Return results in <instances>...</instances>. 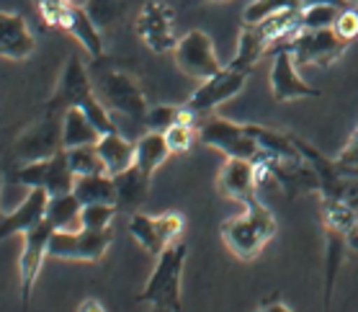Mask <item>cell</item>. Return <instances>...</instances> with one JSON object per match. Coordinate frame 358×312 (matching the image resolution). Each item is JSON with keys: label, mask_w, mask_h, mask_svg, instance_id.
Listing matches in <instances>:
<instances>
[{"label": "cell", "mask_w": 358, "mask_h": 312, "mask_svg": "<svg viewBox=\"0 0 358 312\" xmlns=\"http://www.w3.org/2000/svg\"><path fill=\"white\" fill-rule=\"evenodd\" d=\"M276 217L261 199L243 206V212L222 222V240L240 261H252L263 246L276 235Z\"/></svg>", "instance_id": "obj_2"}, {"label": "cell", "mask_w": 358, "mask_h": 312, "mask_svg": "<svg viewBox=\"0 0 358 312\" xmlns=\"http://www.w3.org/2000/svg\"><path fill=\"white\" fill-rule=\"evenodd\" d=\"M93 85H96L98 99L106 104L111 114H122L131 122L142 124L150 106H147L142 85L137 83L134 75H129L127 70H119V67H103L101 73H96Z\"/></svg>", "instance_id": "obj_4"}, {"label": "cell", "mask_w": 358, "mask_h": 312, "mask_svg": "<svg viewBox=\"0 0 358 312\" xmlns=\"http://www.w3.org/2000/svg\"><path fill=\"white\" fill-rule=\"evenodd\" d=\"M73 194L80 204H116V181L108 173H93L75 178Z\"/></svg>", "instance_id": "obj_24"}, {"label": "cell", "mask_w": 358, "mask_h": 312, "mask_svg": "<svg viewBox=\"0 0 358 312\" xmlns=\"http://www.w3.org/2000/svg\"><path fill=\"white\" fill-rule=\"evenodd\" d=\"M312 3H338L345 6V0H252L243 10V24H261L263 18L276 13V10H301Z\"/></svg>", "instance_id": "obj_26"}, {"label": "cell", "mask_w": 358, "mask_h": 312, "mask_svg": "<svg viewBox=\"0 0 358 312\" xmlns=\"http://www.w3.org/2000/svg\"><path fill=\"white\" fill-rule=\"evenodd\" d=\"M245 83H248V73H240V70H232V67H222L217 75L206 78V80H199V88L191 93L186 106L194 114L214 111L222 104H227L229 99H235L237 93L245 88Z\"/></svg>", "instance_id": "obj_14"}, {"label": "cell", "mask_w": 358, "mask_h": 312, "mask_svg": "<svg viewBox=\"0 0 358 312\" xmlns=\"http://www.w3.org/2000/svg\"><path fill=\"white\" fill-rule=\"evenodd\" d=\"M335 34L341 36L343 41H353L358 36V8L356 6H345V8L338 13V18H335Z\"/></svg>", "instance_id": "obj_36"}, {"label": "cell", "mask_w": 358, "mask_h": 312, "mask_svg": "<svg viewBox=\"0 0 358 312\" xmlns=\"http://www.w3.org/2000/svg\"><path fill=\"white\" fill-rule=\"evenodd\" d=\"M194 111L191 108H180V106H168V104H157V106H150L147 108L145 119H142V124H145L147 132H168L173 127V124L178 122H194Z\"/></svg>", "instance_id": "obj_28"}, {"label": "cell", "mask_w": 358, "mask_h": 312, "mask_svg": "<svg viewBox=\"0 0 358 312\" xmlns=\"http://www.w3.org/2000/svg\"><path fill=\"white\" fill-rule=\"evenodd\" d=\"M83 204L75 194H59L49 197L47 201V222L55 230H80Z\"/></svg>", "instance_id": "obj_25"}, {"label": "cell", "mask_w": 358, "mask_h": 312, "mask_svg": "<svg viewBox=\"0 0 358 312\" xmlns=\"http://www.w3.org/2000/svg\"><path fill=\"white\" fill-rule=\"evenodd\" d=\"M96 150L101 155V163H103V171L108 176H122L124 171H129L134 165V142H129L127 137H122L119 132H106L101 134V140L96 142Z\"/></svg>", "instance_id": "obj_19"}, {"label": "cell", "mask_w": 358, "mask_h": 312, "mask_svg": "<svg viewBox=\"0 0 358 312\" xmlns=\"http://www.w3.org/2000/svg\"><path fill=\"white\" fill-rule=\"evenodd\" d=\"M286 47L292 50L301 70V67H330L348 50V41H343L335 29H299Z\"/></svg>", "instance_id": "obj_6"}, {"label": "cell", "mask_w": 358, "mask_h": 312, "mask_svg": "<svg viewBox=\"0 0 358 312\" xmlns=\"http://www.w3.org/2000/svg\"><path fill=\"white\" fill-rule=\"evenodd\" d=\"M255 312H294L289 304H284L281 299H276V297H271V299H266V302L258 307Z\"/></svg>", "instance_id": "obj_38"}, {"label": "cell", "mask_w": 358, "mask_h": 312, "mask_svg": "<svg viewBox=\"0 0 358 312\" xmlns=\"http://www.w3.org/2000/svg\"><path fill=\"white\" fill-rule=\"evenodd\" d=\"M0 194H3V171H0ZM3 214V212H0Z\"/></svg>", "instance_id": "obj_41"}, {"label": "cell", "mask_w": 358, "mask_h": 312, "mask_svg": "<svg viewBox=\"0 0 358 312\" xmlns=\"http://www.w3.org/2000/svg\"><path fill=\"white\" fill-rule=\"evenodd\" d=\"M70 108H80L90 116V122L96 124L101 134L106 132H119L114 124V116L106 108V104L98 99L96 85L90 80L88 70L83 65V59L78 55H70L62 67V75H59L57 85H55V93L49 96V101L44 104V111L49 114L62 116Z\"/></svg>", "instance_id": "obj_1"}, {"label": "cell", "mask_w": 358, "mask_h": 312, "mask_svg": "<svg viewBox=\"0 0 358 312\" xmlns=\"http://www.w3.org/2000/svg\"><path fill=\"white\" fill-rule=\"evenodd\" d=\"M134 165H137L139 171L145 173V176H155V171L160 165L171 157V148H168V142H165V134L163 132H147L142 134L137 142H134Z\"/></svg>", "instance_id": "obj_23"}, {"label": "cell", "mask_w": 358, "mask_h": 312, "mask_svg": "<svg viewBox=\"0 0 358 312\" xmlns=\"http://www.w3.org/2000/svg\"><path fill=\"white\" fill-rule=\"evenodd\" d=\"M271 93L278 104H289V101L299 99H320L322 93L312 88L310 83L299 75V65L294 59L289 47L273 52V65H271Z\"/></svg>", "instance_id": "obj_13"}, {"label": "cell", "mask_w": 358, "mask_h": 312, "mask_svg": "<svg viewBox=\"0 0 358 312\" xmlns=\"http://www.w3.org/2000/svg\"><path fill=\"white\" fill-rule=\"evenodd\" d=\"M78 312H106V307L98 302L96 297H85V299L78 304Z\"/></svg>", "instance_id": "obj_39"}, {"label": "cell", "mask_w": 358, "mask_h": 312, "mask_svg": "<svg viewBox=\"0 0 358 312\" xmlns=\"http://www.w3.org/2000/svg\"><path fill=\"white\" fill-rule=\"evenodd\" d=\"M55 235V227L47 220L34 225L31 230H26L24 248L18 255V287H21V312H29V302H31L34 284L39 279V271L49 255V240Z\"/></svg>", "instance_id": "obj_10"}, {"label": "cell", "mask_w": 358, "mask_h": 312, "mask_svg": "<svg viewBox=\"0 0 358 312\" xmlns=\"http://www.w3.org/2000/svg\"><path fill=\"white\" fill-rule=\"evenodd\" d=\"M356 8H358V3H356Z\"/></svg>", "instance_id": "obj_45"}, {"label": "cell", "mask_w": 358, "mask_h": 312, "mask_svg": "<svg viewBox=\"0 0 358 312\" xmlns=\"http://www.w3.org/2000/svg\"><path fill=\"white\" fill-rule=\"evenodd\" d=\"M75 189V173L67 163L65 150H59L57 155L47 160V178H44V191L49 197H59V194H73Z\"/></svg>", "instance_id": "obj_27"}, {"label": "cell", "mask_w": 358, "mask_h": 312, "mask_svg": "<svg viewBox=\"0 0 358 312\" xmlns=\"http://www.w3.org/2000/svg\"><path fill=\"white\" fill-rule=\"evenodd\" d=\"M188 246L183 240H176L163 253L157 255L155 269L150 274L139 302L157 307L163 312H180L183 299H180V281H183V269H186Z\"/></svg>", "instance_id": "obj_3"}, {"label": "cell", "mask_w": 358, "mask_h": 312, "mask_svg": "<svg viewBox=\"0 0 358 312\" xmlns=\"http://www.w3.org/2000/svg\"><path fill=\"white\" fill-rule=\"evenodd\" d=\"M173 59L183 75L194 78V80H206L222 70V62L217 57L212 36L201 29H191L183 34L173 50Z\"/></svg>", "instance_id": "obj_11"}, {"label": "cell", "mask_w": 358, "mask_h": 312, "mask_svg": "<svg viewBox=\"0 0 358 312\" xmlns=\"http://www.w3.org/2000/svg\"><path fill=\"white\" fill-rule=\"evenodd\" d=\"M348 250H353V253L358 255V227L353 230V235L348 238Z\"/></svg>", "instance_id": "obj_40"}, {"label": "cell", "mask_w": 358, "mask_h": 312, "mask_svg": "<svg viewBox=\"0 0 358 312\" xmlns=\"http://www.w3.org/2000/svg\"><path fill=\"white\" fill-rule=\"evenodd\" d=\"M85 10H88V16L96 21L98 29H106V26L116 24V21L124 16L127 3H124V0H88V3H85Z\"/></svg>", "instance_id": "obj_31"}, {"label": "cell", "mask_w": 358, "mask_h": 312, "mask_svg": "<svg viewBox=\"0 0 358 312\" xmlns=\"http://www.w3.org/2000/svg\"><path fill=\"white\" fill-rule=\"evenodd\" d=\"M119 206L116 204H83L80 225L85 230H111Z\"/></svg>", "instance_id": "obj_33"}, {"label": "cell", "mask_w": 358, "mask_h": 312, "mask_svg": "<svg viewBox=\"0 0 358 312\" xmlns=\"http://www.w3.org/2000/svg\"><path fill=\"white\" fill-rule=\"evenodd\" d=\"M139 41L145 44L150 52L165 55L173 52L178 44V34H176V10L165 3V0H147L139 8L137 21H134Z\"/></svg>", "instance_id": "obj_8"}, {"label": "cell", "mask_w": 358, "mask_h": 312, "mask_svg": "<svg viewBox=\"0 0 358 312\" xmlns=\"http://www.w3.org/2000/svg\"><path fill=\"white\" fill-rule=\"evenodd\" d=\"M129 235L139 248H145L150 255H160L168 246H173L176 240H180L186 222L178 212H165V214H145V212H131L129 222Z\"/></svg>", "instance_id": "obj_7"}, {"label": "cell", "mask_w": 358, "mask_h": 312, "mask_svg": "<svg viewBox=\"0 0 358 312\" xmlns=\"http://www.w3.org/2000/svg\"><path fill=\"white\" fill-rule=\"evenodd\" d=\"M116 181V206L127 209V212H139V204L147 201L150 194V176L139 171L137 165H131L129 171H124L122 176H114Z\"/></svg>", "instance_id": "obj_21"}, {"label": "cell", "mask_w": 358, "mask_h": 312, "mask_svg": "<svg viewBox=\"0 0 358 312\" xmlns=\"http://www.w3.org/2000/svg\"><path fill=\"white\" fill-rule=\"evenodd\" d=\"M335 163L341 165V168H345V171H358V129L353 132V137L348 140V145L338 153Z\"/></svg>", "instance_id": "obj_37"}, {"label": "cell", "mask_w": 358, "mask_h": 312, "mask_svg": "<svg viewBox=\"0 0 358 312\" xmlns=\"http://www.w3.org/2000/svg\"><path fill=\"white\" fill-rule=\"evenodd\" d=\"M70 3H78V0H70Z\"/></svg>", "instance_id": "obj_44"}, {"label": "cell", "mask_w": 358, "mask_h": 312, "mask_svg": "<svg viewBox=\"0 0 358 312\" xmlns=\"http://www.w3.org/2000/svg\"><path fill=\"white\" fill-rule=\"evenodd\" d=\"M268 39H266V34L258 24H243L240 29V36H237V50H235V57L229 59V65L232 70H240V73H248L255 65H258V59L268 52Z\"/></svg>", "instance_id": "obj_20"}, {"label": "cell", "mask_w": 358, "mask_h": 312, "mask_svg": "<svg viewBox=\"0 0 358 312\" xmlns=\"http://www.w3.org/2000/svg\"><path fill=\"white\" fill-rule=\"evenodd\" d=\"M114 243V230H55L49 240V255L62 261H101Z\"/></svg>", "instance_id": "obj_9"}, {"label": "cell", "mask_w": 358, "mask_h": 312, "mask_svg": "<svg viewBox=\"0 0 358 312\" xmlns=\"http://www.w3.org/2000/svg\"><path fill=\"white\" fill-rule=\"evenodd\" d=\"M341 10L343 6L338 3H312L299 10V24L301 29H333Z\"/></svg>", "instance_id": "obj_29"}, {"label": "cell", "mask_w": 358, "mask_h": 312, "mask_svg": "<svg viewBox=\"0 0 358 312\" xmlns=\"http://www.w3.org/2000/svg\"><path fill=\"white\" fill-rule=\"evenodd\" d=\"M163 134H165L168 148H171V155H186V153H191L194 142L199 140V129L194 127V122L173 124L171 129L163 132Z\"/></svg>", "instance_id": "obj_32"}, {"label": "cell", "mask_w": 358, "mask_h": 312, "mask_svg": "<svg viewBox=\"0 0 358 312\" xmlns=\"http://www.w3.org/2000/svg\"><path fill=\"white\" fill-rule=\"evenodd\" d=\"M150 312H163V310H157V307H152V310H150Z\"/></svg>", "instance_id": "obj_43"}, {"label": "cell", "mask_w": 358, "mask_h": 312, "mask_svg": "<svg viewBox=\"0 0 358 312\" xmlns=\"http://www.w3.org/2000/svg\"><path fill=\"white\" fill-rule=\"evenodd\" d=\"M220 194L227 199H235L240 204H250L258 199V165L252 160L243 157H227L224 165L220 168V178H217Z\"/></svg>", "instance_id": "obj_15"}, {"label": "cell", "mask_w": 358, "mask_h": 312, "mask_svg": "<svg viewBox=\"0 0 358 312\" xmlns=\"http://www.w3.org/2000/svg\"><path fill=\"white\" fill-rule=\"evenodd\" d=\"M47 160H31V163L21 165V168H18V183L26 186V189H44V178H47Z\"/></svg>", "instance_id": "obj_35"}, {"label": "cell", "mask_w": 358, "mask_h": 312, "mask_svg": "<svg viewBox=\"0 0 358 312\" xmlns=\"http://www.w3.org/2000/svg\"><path fill=\"white\" fill-rule=\"evenodd\" d=\"M13 148L24 163L47 160V157L57 155L59 150H65L62 148V116L44 111L39 122H34L31 127H26L18 134Z\"/></svg>", "instance_id": "obj_12"}, {"label": "cell", "mask_w": 358, "mask_h": 312, "mask_svg": "<svg viewBox=\"0 0 358 312\" xmlns=\"http://www.w3.org/2000/svg\"><path fill=\"white\" fill-rule=\"evenodd\" d=\"M199 142L206 148L224 153L227 157H243V160H258L261 148L248 132V124H235L222 116H212L199 127Z\"/></svg>", "instance_id": "obj_5"}, {"label": "cell", "mask_w": 358, "mask_h": 312, "mask_svg": "<svg viewBox=\"0 0 358 312\" xmlns=\"http://www.w3.org/2000/svg\"><path fill=\"white\" fill-rule=\"evenodd\" d=\"M101 140V129L90 122V116L80 108H70L62 114V148H85Z\"/></svg>", "instance_id": "obj_22"}, {"label": "cell", "mask_w": 358, "mask_h": 312, "mask_svg": "<svg viewBox=\"0 0 358 312\" xmlns=\"http://www.w3.org/2000/svg\"><path fill=\"white\" fill-rule=\"evenodd\" d=\"M62 31H67L73 36L78 44H80L83 50L88 52L93 59H101L103 57V39H101V29L96 26V21L88 16V10L85 6H78L73 3L70 10H67L65 16V24H62Z\"/></svg>", "instance_id": "obj_18"}, {"label": "cell", "mask_w": 358, "mask_h": 312, "mask_svg": "<svg viewBox=\"0 0 358 312\" xmlns=\"http://www.w3.org/2000/svg\"><path fill=\"white\" fill-rule=\"evenodd\" d=\"M36 50L31 29L21 13L0 10V57L6 59H26Z\"/></svg>", "instance_id": "obj_17"}, {"label": "cell", "mask_w": 358, "mask_h": 312, "mask_svg": "<svg viewBox=\"0 0 358 312\" xmlns=\"http://www.w3.org/2000/svg\"><path fill=\"white\" fill-rule=\"evenodd\" d=\"M67 163L73 168L75 178L80 176H93V173H106L103 171V163H101V155H98L96 145H85V148H73L65 150Z\"/></svg>", "instance_id": "obj_30"}, {"label": "cell", "mask_w": 358, "mask_h": 312, "mask_svg": "<svg viewBox=\"0 0 358 312\" xmlns=\"http://www.w3.org/2000/svg\"><path fill=\"white\" fill-rule=\"evenodd\" d=\"M47 201L49 194L44 189H29L26 199L8 214H0V240L10 235H24L34 225L47 220Z\"/></svg>", "instance_id": "obj_16"}, {"label": "cell", "mask_w": 358, "mask_h": 312, "mask_svg": "<svg viewBox=\"0 0 358 312\" xmlns=\"http://www.w3.org/2000/svg\"><path fill=\"white\" fill-rule=\"evenodd\" d=\"M212 3H227V0H212Z\"/></svg>", "instance_id": "obj_42"}, {"label": "cell", "mask_w": 358, "mask_h": 312, "mask_svg": "<svg viewBox=\"0 0 358 312\" xmlns=\"http://www.w3.org/2000/svg\"><path fill=\"white\" fill-rule=\"evenodd\" d=\"M70 6H73L70 0H36V8H39L41 21H44L47 26H55V29H62Z\"/></svg>", "instance_id": "obj_34"}]
</instances>
